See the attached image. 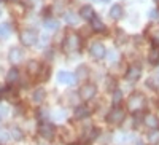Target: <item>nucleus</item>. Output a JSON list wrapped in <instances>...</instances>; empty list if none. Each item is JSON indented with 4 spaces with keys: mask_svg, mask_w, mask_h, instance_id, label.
I'll return each instance as SVG.
<instances>
[{
    "mask_svg": "<svg viewBox=\"0 0 159 145\" xmlns=\"http://www.w3.org/2000/svg\"><path fill=\"white\" fill-rule=\"evenodd\" d=\"M38 67H40V64H38L37 61H30V62H29V65H27L29 73H32V75H37V73H38V70H40Z\"/></svg>",
    "mask_w": 159,
    "mask_h": 145,
    "instance_id": "nucleus-22",
    "label": "nucleus"
},
{
    "mask_svg": "<svg viewBox=\"0 0 159 145\" xmlns=\"http://www.w3.org/2000/svg\"><path fill=\"white\" fill-rule=\"evenodd\" d=\"M10 136L15 139V140H21L22 137H24V134H22V131L19 129V128H11V133H10Z\"/></svg>",
    "mask_w": 159,
    "mask_h": 145,
    "instance_id": "nucleus-21",
    "label": "nucleus"
},
{
    "mask_svg": "<svg viewBox=\"0 0 159 145\" xmlns=\"http://www.w3.org/2000/svg\"><path fill=\"white\" fill-rule=\"evenodd\" d=\"M91 26H92V29H94L96 32H103L105 30V24L100 21L99 16H94L91 19Z\"/></svg>",
    "mask_w": 159,
    "mask_h": 145,
    "instance_id": "nucleus-14",
    "label": "nucleus"
},
{
    "mask_svg": "<svg viewBox=\"0 0 159 145\" xmlns=\"http://www.w3.org/2000/svg\"><path fill=\"white\" fill-rule=\"evenodd\" d=\"M10 32H11V26L10 24H2V26H0V35L8 37Z\"/></svg>",
    "mask_w": 159,
    "mask_h": 145,
    "instance_id": "nucleus-25",
    "label": "nucleus"
},
{
    "mask_svg": "<svg viewBox=\"0 0 159 145\" xmlns=\"http://www.w3.org/2000/svg\"><path fill=\"white\" fill-rule=\"evenodd\" d=\"M19 80V70L18 69H10V72L7 73V82L8 83H15Z\"/></svg>",
    "mask_w": 159,
    "mask_h": 145,
    "instance_id": "nucleus-17",
    "label": "nucleus"
},
{
    "mask_svg": "<svg viewBox=\"0 0 159 145\" xmlns=\"http://www.w3.org/2000/svg\"><path fill=\"white\" fill-rule=\"evenodd\" d=\"M10 140V133L5 129H0V143H7Z\"/></svg>",
    "mask_w": 159,
    "mask_h": 145,
    "instance_id": "nucleus-26",
    "label": "nucleus"
},
{
    "mask_svg": "<svg viewBox=\"0 0 159 145\" xmlns=\"http://www.w3.org/2000/svg\"><path fill=\"white\" fill-rule=\"evenodd\" d=\"M57 82L61 85H75L76 83V77L70 72H59L57 73Z\"/></svg>",
    "mask_w": 159,
    "mask_h": 145,
    "instance_id": "nucleus-7",
    "label": "nucleus"
},
{
    "mask_svg": "<svg viewBox=\"0 0 159 145\" xmlns=\"http://www.w3.org/2000/svg\"><path fill=\"white\" fill-rule=\"evenodd\" d=\"M80 16H81L83 19H92L96 16V13H94V8H92L91 5H84L81 10H80Z\"/></svg>",
    "mask_w": 159,
    "mask_h": 145,
    "instance_id": "nucleus-11",
    "label": "nucleus"
},
{
    "mask_svg": "<svg viewBox=\"0 0 159 145\" xmlns=\"http://www.w3.org/2000/svg\"><path fill=\"white\" fill-rule=\"evenodd\" d=\"M19 40H21V43L25 45V46H32V45H35L37 40H38V34H37V30H34V29H25V30H22V32L19 34Z\"/></svg>",
    "mask_w": 159,
    "mask_h": 145,
    "instance_id": "nucleus-1",
    "label": "nucleus"
},
{
    "mask_svg": "<svg viewBox=\"0 0 159 145\" xmlns=\"http://www.w3.org/2000/svg\"><path fill=\"white\" fill-rule=\"evenodd\" d=\"M110 18L115 19V21L121 19V18H123V7L118 5V3L111 5V8H110Z\"/></svg>",
    "mask_w": 159,
    "mask_h": 145,
    "instance_id": "nucleus-12",
    "label": "nucleus"
},
{
    "mask_svg": "<svg viewBox=\"0 0 159 145\" xmlns=\"http://www.w3.org/2000/svg\"><path fill=\"white\" fill-rule=\"evenodd\" d=\"M2 118H3V116H2V115H0V121H2Z\"/></svg>",
    "mask_w": 159,
    "mask_h": 145,
    "instance_id": "nucleus-31",
    "label": "nucleus"
},
{
    "mask_svg": "<svg viewBox=\"0 0 159 145\" xmlns=\"http://www.w3.org/2000/svg\"><path fill=\"white\" fill-rule=\"evenodd\" d=\"M143 105H145V97H143V94H140V93H134V94L129 97V101H127V107H129V110H132V112L140 110Z\"/></svg>",
    "mask_w": 159,
    "mask_h": 145,
    "instance_id": "nucleus-2",
    "label": "nucleus"
},
{
    "mask_svg": "<svg viewBox=\"0 0 159 145\" xmlns=\"http://www.w3.org/2000/svg\"><path fill=\"white\" fill-rule=\"evenodd\" d=\"M76 80H84V78H88V69L84 67V65H81V67H78L76 70Z\"/></svg>",
    "mask_w": 159,
    "mask_h": 145,
    "instance_id": "nucleus-20",
    "label": "nucleus"
},
{
    "mask_svg": "<svg viewBox=\"0 0 159 145\" xmlns=\"http://www.w3.org/2000/svg\"><path fill=\"white\" fill-rule=\"evenodd\" d=\"M121 99H123V93L121 91H115L113 93V104H118Z\"/></svg>",
    "mask_w": 159,
    "mask_h": 145,
    "instance_id": "nucleus-27",
    "label": "nucleus"
},
{
    "mask_svg": "<svg viewBox=\"0 0 159 145\" xmlns=\"http://www.w3.org/2000/svg\"><path fill=\"white\" fill-rule=\"evenodd\" d=\"M102 2H110V0H102Z\"/></svg>",
    "mask_w": 159,
    "mask_h": 145,
    "instance_id": "nucleus-30",
    "label": "nucleus"
},
{
    "mask_svg": "<svg viewBox=\"0 0 159 145\" xmlns=\"http://www.w3.org/2000/svg\"><path fill=\"white\" fill-rule=\"evenodd\" d=\"M38 131H40V134H42V137H45V139H52L54 137V126L49 124V123H42Z\"/></svg>",
    "mask_w": 159,
    "mask_h": 145,
    "instance_id": "nucleus-9",
    "label": "nucleus"
},
{
    "mask_svg": "<svg viewBox=\"0 0 159 145\" xmlns=\"http://www.w3.org/2000/svg\"><path fill=\"white\" fill-rule=\"evenodd\" d=\"M156 2H157V0H156Z\"/></svg>",
    "mask_w": 159,
    "mask_h": 145,
    "instance_id": "nucleus-33",
    "label": "nucleus"
},
{
    "mask_svg": "<svg viewBox=\"0 0 159 145\" xmlns=\"http://www.w3.org/2000/svg\"><path fill=\"white\" fill-rule=\"evenodd\" d=\"M45 27L49 29V30H56V29H59V21L57 19H46L45 21Z\"/></svg>",
    "mask_w": 159,
    "mask_h": 145,
    "instance_id": "nucleus-19",
    "label": "nucleus"
},
{
    "mask_svg": "<svg viewBox=\"0 0 159 145\" xmlns=\"http://www.w3.org/2000/svg\"><path fill=\"white\" fill-rule=\"evenodd\" d=\"M142 75V69H140V65H132V67H129L127 73H126V78L129 82H137L139 78Z\"/></svg>",
    "mask_w": 159,
    "mask_h": 145,
    "instance_id": "nucleus-10",
    "label": "nucleus"
},
{
    "mask_svg": "<svg viewBox=\"0 0 159 145\" xmlns=\"http://www.w3.org/2000/svg\"><path fill=\"white\" fill-rule=\"evenodd\" d=\"M89 116V109L84 107V105H80V107H76L75 110V118H78V120H83V118H88Z\"/></svg>",
    "mask_w": 159,
    "mask_h": 145,
    "instance_id": "nucleus-15",
    "label": "nucleus"
},
{
    "mask_svg": "<svg viewBox=\"0 0 159 145\" xmlns=\"http://www.w3.org/2000/svg\"><path fill=\"white\" fill-rule=\"evenodd\" d=\"M64 19H65V22H67V24H72V26H75V24L78 22L76 15H75V13H72V11L65 13V15H64Z\"/></svg>",
    "mask_w": 159,
    "mask_h": 145,
    "instance_id": "nucleus-18",
    "label": "nucleus"
},
{
    "mask_svg": "<svg viewBox=\"0 0 159 145\" xmlns=\"http://www.w3.org/2000/svg\"><path fill=\"white\" fill-rule=\"evenodd\" d=\"M150 16H151V19H156V16H157V10H151V11H150Z\"/></svg>",
    "mask_w": 159,
    "mask_h": 145,
    "instance_id": "nucleus-28",
    "label": "nucleus"
},
{
    "mask_svg": "<svg viewBox=\"0 0 159 145\" xmlns=\"http://www.w3.org/2000/svg\"><path fill=\"white\" fill-rule=\"evenodd\" d=\"M150 62L151 64H157L159 62V48L151 49V53H150Z\"/></svg>",
    "mask_w": 159,
    "mask_h": 145,
    "instance_id": "nucleus-24",
    "label": "nucleus"
},
{
    "mask_svg": "<svg viewBox=\"0 0 159 145\" xmlns=\"http://www.w3.org/2000/svg\"><path fill=\"white\" fill-rule=\"evenodd\" d=\"M80 48V37L76 34H70L64 42V49L67 53H73Z\"/></svg>",
    "mask_w": 159,
    "mask_h": 145,
    "instance_id": "nucleus-3",
    "label": "nucleus"
},
{
    "mask_svg": "<svg viewBox=\"0 0 159 145\" xmlns=\"http://www.w3.org/2000/svg\"><path fill=\"white\" fill-rule=\"evenodd\" d=\"M145 124H147L148 128H151V129H157L159 128V121H157V118L154 115H147L145 116Z\"/></svg>",
    "mask_w": 159,
    "mask_h": 145,
    "instance_id": "nucleus-16",
    "label": "nucleus"
},
{
    "mask_svg": "<svg viewBox=\"0 0 159 145\" xmlns=\"http://www.w3.org/2000/svg\"><path fill=\"white\" fill-rule=\"evenodd\" d=\"M137 145H143V143H142V142H139V143H137Z\"/></svg>",
    "mask_w": 159,
    "mask_h": 145,
    "instance_id": "nucleus-32",
    "label": "nucleus"
},
{
    "mask_svg": "<svg viewBox=\"0 0 159 145\" xmlns=\"http://www.w3.org/2000/svg\"><path fill=\"white\" fill-rule=\"evenodd\" d=\"M89 53L94 59H102V58H105V54H107V49H105V46L100 42H94L89 48Z\"/></svg>",
    "mask_w": 159,
    "mask_h": 145,
    "instance_id": "nucleus-5",
    "label": "nucleus"
},
{
    "mask_svg": "<svg viewBox=\"0 0 159 145\" xmlns=\"http://www.w3.org/2000/svg\"><path fill=\"white\" fill-rule=\"evenodd\" d=\"M108 59H110L111 62L116 61V53H115V51H110V58H108Z\"/></svg>",
    "mask_w": 159,
    "mask_h": 145,
    "instance_id": "nucleus-29",
    "label": "nucleus"
},
{
    "mask_svg": "<svg viewBox=\"0 0 159 145\" xmlns=\"http://www.w3.org/2000/svg\"><path fill=\"white\" fill-rule=\"evenodd\" d=\"M97 93V88L96 85H92V83H86L81 86V89H80V97H81L83 101H91L92 97L96 96Z\"/></svg>",
    "mask_w": 159,
    "mask_h": 145,
    "instance_id": "nucleus-4",
    "label": "nucleus"
},
{
    "mask_svg": "<svg viewBox=\"0 0 159 145\" xmlns=\"http://www.w3.org/2000/svg\"><path fill=\"white\" fill-rule=\"evenodd\" d=\"M124 110L123 109H119V107H113V110L108 113V116H107V120L110 121V123H113V124H118V123H121L123 120H124Z\"/></svg>",
    "mask_w": 159,
    "mask_h": 145,
    "instance_id": "nucleus-6",
    "label": "nucleus"
},
{
    "mask_svg": "<svg viewBox=\"0 0 159 145\" xmlns=\"http://www.w3.org/2000/svg\"><path fill=\"white\" fill-rule=\"evenodd\" d=\"M148 140H150V143H157L159 142V129L151 131V133L148 134Z\"/></svg>",
    "mask_w": 159,
    "mask_h": 145,
    "instance_id": "nucleus-23",
    "label": "nucleus"
},
{
    "mask_svg": "<svg viewBox=\"0 0 159 145\" xmlns=\"http://www.w3.org/2000/svg\"><path fill=\"white\" fill-rule=\"evenodd\" d=\"M22 56H24V53H22V49L18 48V46L11 48L10 53H8V59H10L11 64H19V62L22 61Z\"/></svg>",
    "mask_w": 159,
    "mask_h": 145,
    "instance_id": "nucleus-8",
    "label": "nucleus"
},
{
    "mask_svg": "<svg viewBox=\"0 0 159 145\" xmlns=\"http://www.w3.org/2000/svg\"><path fill=\"white\" fill-rule=\"evenodd\" d=\"M45 96H46L45 89L38 88V89H35V91H34V94H32V101H34L35 104H42V102L45 101Z\"/></svg>",
    "mask_w": 159,
    "mask_h": 145,
    "instance_id": "nucleus-13",
    "label": "nucleus"
}]
</instances>
